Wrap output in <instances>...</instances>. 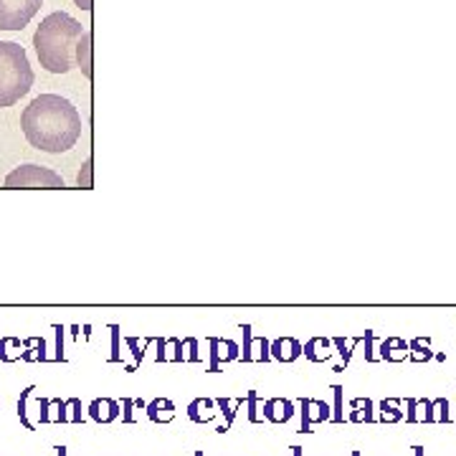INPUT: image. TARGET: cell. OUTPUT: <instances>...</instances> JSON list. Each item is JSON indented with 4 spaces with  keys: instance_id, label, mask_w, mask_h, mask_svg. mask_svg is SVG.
Returning <instances> with one entry per match:
<instances>
[{
    "instance_id": "1",
    "label": "cell",
    "mask_w": 456,
    "mask_h": 456,
    "mask_svg": "<svg viewBox=\"0 0 456 456\" xmlns=\"http://www.w3.org/2000/svg\"><path fill=\"white\" fill-rule=\"evenodd\" d=\"M21 127L31 147L61 155L79 142L81 115L69 99L58 94H41L23 110Z\"/></svg>"
},
{
    "instance_id": "2",
    "label": "cell",
    "mask_w": 456,
    "mask_h": 456,
    "mask_svg": "<svg viewBox=\"0 0 456 456\" xmlns=\"http://www.w3.org/2000/svg\"><path fill=\"white\" fill-rule=\"evenodd\" d=\"M84 28L69 13L56 11L41 21L33 33V46L41 66L51 74H66L76 66V46Z\"/></svg>"
},
{
    "instance_id": "3",
    "label": "cell",
    "mask_w": 456,
    "mask_h": 456,
    "mask_svg": "<svg viewBox=\"0 0 456 456\" xmlns=\"http://www.w3.org/2000/svg\"><path fill=\"white\" fill-rule=\"evenodd\" d=\"M28 53L16 41H0V110L13 107L33 87Z\"/></svg>"
},
{
    "instance_id": "4",
    "label": "cell",
    "mask_w": 456,
    "mask_h": 456,
    "mask_svg": "<svg viewBox=\"0 0 456 456\" xmlns=\"http://www.w3.org/2000/svg\"><path fill=\"white\" fill-rule=\"evenodd\" d=\"M8 191H64L66 183L58 173H53L51 168H43V165H21V168L11 170L6 175V183H3Z\"/></svg>"
},
{
    "instance_id": "5",
    "label": "cell",
    "mask_w": 456,
    "mask_h": 456,
    "mask_svg": "<svg viewBox=\"0 0 456 456\" xmlns=\"http://www.w3.org/2000/svg\"><path fill=\"white\" fill-rule=\"evenodd\" d=\"M41 6L43 0H0V28L23 31Z\"/></svg>"
},
{
    "instance_id": "6",
    "label": "cell",
    "mask_w": 456,
    "mask_h": 456,
    "mask_svg": "<svg viewBox=\"0 0 456 456\" xmlns=\"http://www.w3.org/2000/svg\"><path fill=\"white\" fill-rule=\"evenodd\" d=\"M299 416H302L299 433H312V423L329 421V418H332V408H329L324 401L299 398Z\"/></svg>"
},
{
    "instance_id": "7",
    "label": "cell",
    "mask_w": 456,
    "mask_h": 456,
    "mask_svg": "<svg viewBox=\"0 0 456 456\" xmlns=\"http://www.w3.org/2000/svg\"><path fill=\"white\" fill-rule=\"evenodd\" d=\"M403 418L408 423H436L433 401H428V398H405Z\"/></svg>"
},
{
    "instance_id": "8",
    "label": "cell",
    "mask_w": 456,
    "mask_h": 456,
    "mask_svg": "<svg viewBox=\"0 0 456 456\" xmlns=\"http://www.w3.org/2000/svg\"><path fill=\"white\" fill-rule=\"evenodd\" d=\"M272 352V360L279 363H295L297 358H302V342L297 337H277V340L269 345Z\"/></svg>"
},
{
    "instance_id": "9",
    "label": "cell",
    "mask_w": 456,
    "mask_h": 456,
    "mask_svg": "<svg viewBox=\"0 0 456 456\" xmlns=\"http://www.w3.org/2000/svg\"><path fill=\"white\" fill-rule=\"evenodd\" d=\"M264 418L272 423H289L292 418H295V403L287 398H269L264 401Z\"/></svg>"
},
{
    "instance_id": "10",
    "label": "cell",
    "mask_w": 456,
    "mask_h": 456,
    "mask_svg": "<svg viewBox=\"0 0 456 456\" xmlns=\"http://www.w3.org/2000/svg\"><path fill=\"white\" fill-rule=\"evenodd\" d=\"M89 418L97 423H112L115 418H120L122 405L115 398H94L89 403Z\"/></svg>"
},
{
    "instance_id": "11",
    "label": "cell",
    "mask_w": 456,
    "mask_h": 456,
    "mask_svg": "<svg viewBox=\"0 0 456 456\" xmlns=\"http://www.w3.org/2000/svg\"><path fill=\"white\" fill-rule=\"evenodd\" d=\"M302 355L312 363H327L332 358V340L329 337H312L302 345Z\"/></svg>"
},
{
    "instance_id": "12",
    "label": "cell",
    "mask_w": 456,
    "mask_h": 456,
    "mask_svg": "<svg viewBox=\"0 0 456 456\" xmlns=\"http://www.w3.org/2000/svg\"><path fill=\"white\" fill-rule=\"evenodd\" d=\"M378 358L386 360V363H403L408 358V342L401 340V337H386L378 347Z\"/></svg>"
},
{
    "instance_id": "13",
    "label": "cell",
    "mask_w": 456,
    "mask_h": 456,
    "mask_svg": "<svg viewBox=\"0 0 456 456\" xmlns=\"http://www.w3.org/2000/svg\"><path fill=\"white\" fill-rule=\"evenodd\" d=\"M147 410V418L152 423H170L175 418V403L170 398H155L144 405Z\"/></svg>"
},
{
    "instance_id": "14",
    "label": "cell",
    "mask_w": 456,
    "mask_h": 456,
    "mask_svg": "<svg viewBox=\"0 0 456 456\" xmlns=\"http://www.w3.org/2000/svg\"><path fill=\"white\" fill-rule=\"evenodd\" d=\"M216 398H196L188 405V418L193 423H208L216 416Z\"/></svg>"
},
{
    "instance_id": "15",
    "label": "cell",
    "mask_w": 456,
    "mask_h": 456,
    "mask_svg": "<svg viewBox=\"0 0 456 456\" xmlns=\"http://www.w3.org/2000/svg\"><path fill=\"white\" fill-rule=\"evenodd\" d=\"M243 401H246L243 396H238V398H223V396H221V398H216V408L223 410V418H226V423H221V426L216 428V433H221V436H223V433L231 428L233 418H236V410L243 405Z\"/></svg>"
},
{
    "instance_id": "16",
    "label": "cell",
    "mask_w": 456,
    "mask_h": 456,
    "mask_svg": "<svg viewBox=\"0 0 456 456\" xmlns=\"http://www.w3.org/2000/svg\"><path fill=\"white\" fill-rule=\"evenodd\" d=\"M350 408H352V413L347 418H350L352 423H373L376 421V405H373V401L370 398H352Z\"/></svg>"
},
{
    "instance_id": "17",
    "label": "cell",
    "mask_w": 456,
    "mask_h": 456,
    "mask_svg": "<svg viewBox=\"0 0 456 456\" xmlns=\"http://www.w3.org/2000/svg\"><path fill=\"white\" fill-rule=\"evenodd\" d=\"M76 66L84 71L87 79H92V31H84L76 46Z\"/></svg>"
},
{
    "instance_id": "18",
    "label": "cell",
    "mask_w": 456,
    "mask_h": 456,
    "mask_svg": "<svg viewBox=\"0 0 456 456\" xmlns=\"http://www.w3.org/2000/svg\"><path fill=\"white\" fill-rule=\"evenodd\" d=\"M433 355L436 352L431 350V337H413V340L408 342V360L410 363H428V360H433Z\"/></svg>"
},
{
    "instance_id": "19",
    "label": "cell",
    "mask_w": 456,
    "mask_h": 456,
    "mask_svg": "<svg viewBox=\"0 0 456 456\" xmlns=\"http://www.w3.org/2000/svg\"><path fill=\"white\" fill-rule=\"evenodd\" d=\"M332 345L337 347V352H340V358H342V365H337L335 373H345V368L350 365V360H352V352H355V347L363 345V337H355V340L347 342L342 335H337V337H332Z\"/></svg>"
},
{
    "instance_id": "20",
    "label": "cell",
    "mask_w": 456,
    "mask_h": 456,
    "mask_svg": "<svg viewBox=\"0 0 456 456\" xmlns=\"http://www.w3.org/2000/svg\"><path fill=\"white\" fill-rule=\"evenodd\" d=\"M378 421L381 423H398L403 421V410H401V401L398 398H386L378 405Z\"/></svg>"
},
{
    "instance_id": "21",
    "label": "cell",
    "mask_w": 456,
    "mask_h": 456,
    "mask_svg": "<svg viewBox=\"0 0 456 456\" xmlns=\"http://www.w3.org/2000/svg\"><path fill=\"white\" fill-rule=\"evenodd\" d=\"M246 418L248 423H261L264 421V416L259 413V393L256 391H248L246 393Z\"/></svg>"
},
{
    "instance_id": "22",
    "label": "cell",
    "mask_w": 456,
    "mask_h": 456,
    "mask_svg": "<svg viewBox=\"0 0 456 456\" xmlns=\"http://www.w3.org/2000/svg\"><path fill=\"white\" fill-rule=\"evenodd\" d=\"M218 345H221V363H231V360L241 358V347H238V342L221 340V337H218Z\"/></svg>"
},
{
    "instance_id": "23",
    "label": "cell",
    "mask_w": 456,
    "mask_h": 456,
    "mask_svg": "<svg viewBox=\"0 0 456 456\" xmlns=\"http://www.w3.org/2000/svg\"><path fill=\"white\" fill-rule=\"evenodd\" d=\"M241 332H243V350H241V360L243 363H251L254 360V335H251V324H241Z\"/></svg>"
},
{
    "instance_id": "24",
    "label": "cell",
    "mask_w": 456,
    "mask_h": 456,
    "mask_svg": "<svg viewBox=\"0 0 456 456\" xmlns=\"http://www.w3.org/2000/svg\"><path fill=\"white\" fill-rule=\"evenodd\" d=\"M342 391H345L342 386H332V393H335V408H332V418H329L332 423L345 421V413H342V408H345V403H342Z\"/></svg>"
},
{
    "instance_id": "25",
    "label": "cell",
    "mask_w": 456,
    "mask_h": 456,
    "mask_svg": "<svg viewBox=\"0 0 456 456\" xmlns=\"http://www.w3.org/2000/svg\"><path fill=\"white\" fill-rule=\"evenodd\" d=\"M449 401L446 398H436L433 401V413H436V423H451V413H449Z\"/></svg>"
},
{
    "instance_id": "26",
    "label": "cell",
    "mask_w": 456,
    "mask_h": 456,
    "mask_svg": "<svg viewBox=\"0 0 456 456\" xmlns=\"http://www.w3.org/2000/svg\"><path fill=\"white\" fill-rule=\"evenodd\" d=\"M208 347H211L208 373H218V370H221V345H218V337H208Z\"/></svg>"
},
{
    "instance_id": "27",
    "label": "cell",
    "mask_w": 456,
    "mask_h": 456,
    "mask_svg": "<svg viewBox=\"0 0 456 456\" xmlns=\"http://www.w3.org/2000/svg\"><path fill=\"white\" fill-rule=\"evenodd\" d=\"M127 345H129V350H132V358H134V363L127 365V373H134V370H137L139 365H142L144 350H139V340H137V337H127Z\"/></svg>"
},
{
    "instance_id": "28",
    "label": "cell",
    "mask_w": 456,
    "mask_h": 456,
    "mask_svg": "<svg viewBox=\"0 0 456 456\" xmlns=\"http://www.w3.org/2000/svg\"><path fill=\"white\" fill-rule=\"evenodd\" d=\"M33 391H36V388H26L23 396H21V401H18V416H21V423H23L26 428H33V423L28 421V410H26V401H28V396Z\"/></svg>"
},
{
    "instance_id": "29",
    "label": "cell",
    "mask_w": 456,
    "mask_h": 456,
    "mask_svg": "<svg viewBox=\"0 0 456 456\" xmlns=\"http://www.w3.org/2000/svg\"><path fill=\"white\" fill-rule=\"evenodd\" d=\"M112 355H110V363H124L122 360V350H120V327L112 324Z\"/></svg>"
},
{
    "instance_id": "30",
    "label": "cell",
    "mask_w": 456,
    "mask_h": 456,
    "mask_svg": "<svg viewBox=\"0 0 456 456\" xmlns=\"http://www.w3.org/2000/svg\"><path fill=\"white\" fill-rule=\"evenodd\" d=\"M79 188H84V191H92V188H94L92 160H87V162H84V168H81V173H79Z\"/></svg>"
},
{
    "instance_id": "31",
    "label": "cell",
    "mask_w": 456,
    "mask_h": 456,
    "mask_svg": "<svg viewBox=\"0 0 456 456\" xmlns=\"http://www.w3.org/2000/svg\"><path fill=\"white\" fill-rule=\"evenodd\" d=\"M373 340H376V332H373V329H365L363 342H365V360H368V363H376V360H381L376 352H373Z\"/></svg>"
},
{
    "instance_id": "32",
    "label": "cell",
    "mask_w": 456,
    "mask_h": 456,
    "mask_svg": "<svg viewBox=\"0 0 456 456\" xmlns=\"http://www.w3.org/2000/svg\"><path fill=\"white\" fill-rule=\"evenodd\" d=\"M122 421L124 423H134V398H122Z\"/></svg>"
},
{
    "instance_id": "33",
    "label": "cell",
    "mask_w": 456,
    "mask_h": 456,
    "mask_svg": "<svg viewBox=\"0 0 456 456\" xmlns=\"http://www.w3.org/2000/svg\"><path fill=\"white\" fill-rule=\"evenodd\" d=\"M185 342V347H188V358L185 360H191V363H201V355H198V340L196 337H188V340H183Z\"/></svg>"
},
{
    "instance_id": "34",
    "label": "cell",
    "mask_w": 456,
    "mask_h": 456,
    "mask_svg": "<svg viewBox=\"0 0 456 456\" xmlns=\"http://www.w3.org/2000/svg\"><path fill=\"white\" fill-rule=\"evenodd\" d=\"M168 342L175 347V355H173V358H170V363H183V360H185V355H183V347H185V342H183V340H178V337H170Z\"/></svg>"
},
{
    "instance_id": "35",
    "label": "cell",
    "mask_w": 456,
    "mask_h": 456,
    "mask_svg": "<svg viewBox=\"0 0 456 456\" xmlns=\"http://www.w3.org/2000/svg\"><path fill=\"white\" fill-rule=\"evenodd\" d=\"M66 403H69L71 408H74V413L69 416V421H71V423H81V421H84V416H81V401H79V398H69Z\"/></svg>"
},
{
    "instance_id": "36",
    "label": "cell",
    "mask_w": 456,
    "mask_h": 456,
    "mask_svg": "<svg viewBox=\"0 0 456 456\" xmlns=\"http://www.w3.org/2000/svg\"><path fill=\"white\" fill-rule=\"evenodd\" d=\"M256 345H259V360L261 363H269V360H272V352H269V345H272V342L266 340V337H261Z\"/></svg>"
},
{
    "instance_id": "37",
    "label": "cell",
    "mask_w": 456,
    "mask_h": 456,
    "mask_svg": "<svg viewBox=\"0 0 456 456\" xmlns=\"http://www.w3.org/2000/svg\"><path fill=\"white\" fill-rule=\"evenodd\" d=\"M155 345H157L155 360H157V363H168V352H165V347H168V340H162V337H155Z\"/></svg>"
},
{
    "instance_id": "38",
    "label": "cell",
    "mask_w": 456,
    "mask_h": 456,
    "mask_svg": "<svg viewBox=\"0 0 456 456\" xmlns=\"http://www.w3.org/2000/svg\"><path fill=\"white\" fill-rule=\"evenodd\" d=\"M56 347H58V352H56V360H64V327H61V324H56Z\"/></svg>"
},
{
    "instance_id": "39",
    "label": "cell",
    "mask_w": 456,
    "mask_h": 456,
    "mask_svg": "<svg viewBox=\"0 0 456 456\" xmlns=\"http://www.w3.org/2000/svg\"><path fill=\"white\" fill-rule=\"evenodd\" d=\"M74 3L81 8V11H92V0H74Z\"/></svg>"
},
{
    "instance_id": "40",
    "label": "cell",
    "mask_w": 456,
    "mask_h": 456,
    "mask_svg": "<svg viewBox=\"0 0 456 456\" xmlns=\"http://www.w3.org/2000/svg\"><path fill=\"white\" fill-rule=\"evenodd\" d=\"M304 454V449H302V446H292V456H302Z\"/></svg>"
},
{
    "instance_id": "41",
    "label": "cell",
    "mask_w": 456,
    "mask_h": 456,
    "mask_svg": "<svg viewBox=\"0 0 456 456\" xmlns=\"http://www.w3.org/2000/svg\"><path fill=\"white\" fill-rule=\"evenodd\" d=\"M144 405H147V403H144V401H142V398H134V408L144 410Z\"/></svg>"
},
{
    "instance_id": "42",
    "label": "cell",
    "mask_w": 456,
    "mask_h": 456,
    "mask_svg": "<svg viewBox=\"0 0 456 456\" xmlns=\"http://www.w3.org/2000/svg\"><path fill=\"white\" fill-rule=\"evenodd\" d=\"M56 454L58 456H66V449H64V446H56Z\"/></svg>"
},
{
    "instance_id": "43",
    "label": "cell",
    "mask_w": 456,
    "mask_h": 456,
    "mask_svg": "<svg viewBox=\"0 0 456 456\" xmlns=\"http://www.w3.org/2000/svg\"><path fill=\"white\" fill-rule=\"evenodd\" d=\"M413 451H416V456H423V446H413Z\"/></svg>"
},
{
    "instance_id": "44",
    "label": "cell",
    "mask_w": 456,
    "mask_h": 456,
    "mask_svg": "<svg viewBox=\"0 0 456 456\" xmlns=\"http://www.w3.org/2000/svg\"><path fill=\"white\" fill-rule=\"evenodd\" d=\"M350 456H365V454H363V451H352Z\"/></svg>"
},
{
    "instance_id": "45",
    "label": "cell",
    "mask_w": 456,
    "mask_h": 456,
    "mask_svg": "<svg viewBox=\"0 0 456 456\" xmlns=\"http://www.w3.org/2000/svg\"><path fill=\"white\" fill-rule=\"evenodd\" d=\"M196 456H206V454H203V451H196Z\"/></svg>"
}]
</instances>
